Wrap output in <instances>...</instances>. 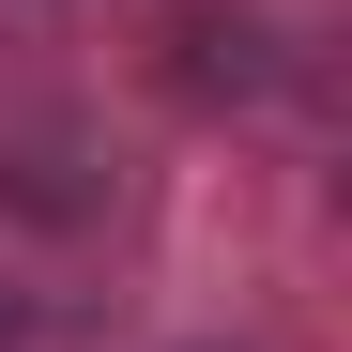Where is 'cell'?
I'll list each match as a JSON object with an SVG mask.
<instances>
[]
</instances>
